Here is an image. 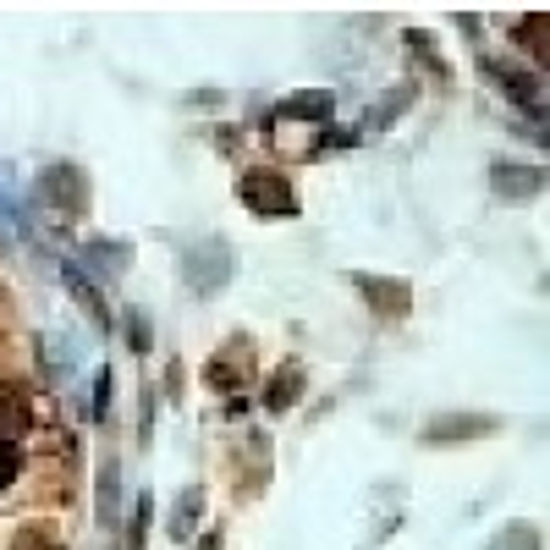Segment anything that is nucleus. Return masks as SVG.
Instances as JSON below:
<instances>
[{
  "label": "nucleus",
  "mask_w": 550,
  "mask_h": 550,
  "mask_svg": "<svg viewBox=\"0 0 550 550\" xmlns=\"http://www.w3.org/2000/svg\"><path fill=\"white\" fill-rule=\"evenodd\" d=\"M237 198L253 209V215H297V193H292V182H286L275 165H259V171H248L242 176V187H237Z\"/></svg>",
  "instance_id": "1"
},
{
  "label": "nucleus",
  "mask_w": 550,
  "mask_h": 550,
  "mask_svg": "<svg viewBox=\"0 0 550 550\" xmlns=\"http://www.w3.org/2000/svg\"><path fill=\"white\" fill-rule=\"evenodd\" d=\"M231 270H237V259H231L226 242H198V248L187 253V275H193V292L198 297L220 292V286L231 281Z\"/></svg>",
  "instance_id": "2"
},
{
  "label": "nucleus",
  "mask_w": 550,
  "mask_h": 550,
  "mask_svg": "<svg viewBox=\"0 0 550 550\" xmlns=\"http://www.w3.org/2000/svg\"><path fill=\"white\" fill-rule=\"evenodd\" d=\"M490 429H495L490 413H440L424 424V446H457V440H479Z\"/></svg>",
  "instance_id": "3"
},
{
  "label": "nucleus",
  "mask_w": 550,
  "mask_h": 550,
  "mask_svg": "<svg viewBox=\"0 0 550 550\" xmlns=\"http://www.w3.org/2000/svg\"><path fill=\"white\" fill-rule=\"evenodd\" d=\"M66 292L77 297V308H83L88 319H94V325H110V308H105V297H99V286L88 281V270H77V264H66Z\"/></svg>",
  "instance_id": "4"
},
{
  "label": "nucleus",
  "mask_w": 550,
  "mask_h": 550,
  "mask_svg": "<svg viewBox=\"0 0 550 550\" xmlns=\"http://www.w3.org/2000/svg\"><path fill=\"white\" fill-rule=\"evenodd\" d=\"M358 292L374 303V314H380V319H396V314L407 308V286L380 281V275H358Z\"/></svg>",
  "instance_id": "5"
},
{
  "label": "nucleus",
  "mask_w": 550,
  "mask_h": 550,
  "mask_svg": "<svg viewBox=\"0 0 550 550\" xmlns=\"http://www.w3.org/2000/svg\"><path fill=\"white\" fill-rule=\"evenodd\" d=\"M495 187H501V193H539V187H545V171H539V165H512V160H495Z\"/></svg>",
  "instance_id": "6"
},
{
  "label": "nucleus",
  "mask_w": 550,
  "mask_h": 550,
  "mask_svg": "<svg viewBox=\"0 0 550 550\" xmlns=\"http://www.w3.org/2000/svg\"><path fill=\"white\" fill-rule=\"evenodd\" d=\"M297 396H303V369H297V363H281V374H275L270 391H264V407H270V413H286Z\"/></svg>",
  "instance_id": "7"
},
{
  "label": "nucleus",
  "mask_w": 550,
  "mask_h": 550,
  "mask_svg": "<svg viewBox=\"0 0 550 550\" xmlns=\"http://www.w3.org/2000/svg\"><path fill=\"white\" fill-rule=\"evenodd\" d=\"M286 116H319L325 121L330 116V94L319 88V94H292V105H275L270 110V121H286Z\"/></svg>",
  "instance_id": "8"
},
{
  "label": "nucleus",
  "mask_w": 550,
  "mask_h": 550,
  "mask_svg": "<svg viewBox=\"0 0 550 550\" xmlns=\"http://www.w3.org/2000/svg\"><path fill=\"white\" fill-rule=\"evenodd\" d=\"M121 468L116 462H105V468H99V517H116V506H121Z\"/></svg>",
  "instance_id": "9"
},
{
  "label": "nucleus",
  "mask_w": 550,
  "mask_h": 550,
  "mask_svg": "<svg viewBox=\"0 0 550 550\" xmlns=\"http://www.w3.org/2000/svg\"><path fill=\"white\" fill-rule=\"evenodd\" d=\"M149 523H154V501H149V490H143V495H138V506H132L127 550H143V539H149Z\"/></svg>",
  "instance_id": "10"
},
{
  "label": "nucleus",
  "mask_w": 550,
  "mask_h": 550,
  "mask_svg": "<svg viewBox=\"0 0 550 550\" xmlns=\"http://www.w3.org/2000/svg\"><path fill=\"white\" fill-rule=\"evenodd\" d=\"M198 517H204V495L187 490V495H182V506H176V517H171V534H176V539H187V528H193Z\"/></svg>",
  "instance_id": "11"
},
{
  "label": "nucleus",
  "mask_w": 550,
  "mask_h": 550,
  "mask_svg": "<svg viewBox=\"0 0 550 550\" xmlns=\"http://www.w3.org/2000/svg\"><path fill=\"white\" fill-rule=\"evenodd\" d=\"M127 347H132V352H149V347H154V330H149V319H143L138 308L127 314Z\"/></svg>",
  "instance_id": "12"
},
{
  "label": "nucleus",
  "mask_w": 550,
  "mask_h": 550,
  "mask_svg": "<svg viewBox=\"0 0 550 550\" xmlns=\"http://www.w3.org/2000/svg\"><path fill=\"white\" fill-rule=\"evenodd\" d=\"M88 259L110 264V270H127V248H121V242H88Z\"/></svg>",
  "instance_id": "13"
},
{
  "label": "nucleus",
  "mask_w": 550,
  "mask_h": 550,
  "mask_svg": "<svg viewBox=\"0 0 550 550\" xmlns=\"http://www.w3.org/2000/svg\"><path fill=\"white\" fill-rule=\"evenodd\" d=\"M17 462H22V451L11 446V440H0V484H6L11 473H17Z\"/></svg>",
  "instance_id": "14"
},
{
  "label": "nucleus",
  "mask_w": 550,
  "mask_h": 550,
  "mask_svg": "<svg viewBox=\"0 0 550 550\" xmlns=\"http://www.w3.org/2000/svg\"><path fill=\"white\" fill-rule=\"evenodd\" d=\"M94 413L99 418L110 413V374H99V385H94Z\"/></svg>",
  "instance_id": "15"
},
{
  "label": "nucleus",
  "mask_w": 550,
  "mask_h": 550,
  "mask_svg": "<svg viewBox=\"0 0 550 550\" xmlns=\"http://www.w3.org/2000/svg\"><path fill=\"white\" fill-rule=\"evenodd\" d=\"M198 550H220V528H209V534L198 539Z\"/></svg>",
  "instance_id": "16"
}]
</instances>
